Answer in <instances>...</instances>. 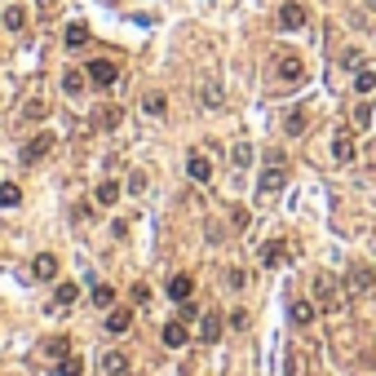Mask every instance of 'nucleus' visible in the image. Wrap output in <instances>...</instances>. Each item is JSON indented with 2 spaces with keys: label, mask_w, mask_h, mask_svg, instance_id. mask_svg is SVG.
<instances>
[{
  "label": "nucleus",
  "mask_w": 376,
  "mask_h": 376,
  "mask_svg": "<svg viewBox=\"0 0 376 376\" xmlns=\"http://www.w3.org/2000/svg\"><path fill=\"white\" fill-rule=\"evenodd\" d=\"M345 293H350V288H345L336 275H327V270H323V275H314V301H319L327 314L345 310Z\"/></svg>",
  "instance_id": "1"
},
{
  "label": "nucleus",
  "mask_w": 376,
  "mask_h": 376,
  "mask_svg": "<svg viewBox=\"0 0 376 376\" xmlns=\"http://www.w3.org/2000/svg\"><path fill=\"white\" fill-rule=\"evenodd\" d=\"M275 76L284 80V84H301V80H306V63H301L297 54H279V63H275Z\"/></svg>",
  "instance_id": "2"
},
{
  "label": "nucleus",
  "mask_w": 376,
  "mask_h": 376,
  "mask_svg": "<svg viewBox=\"0 0 376 376\" xmlns=\"http://www.w3.org/2000/svg\"><path fill=\"white\" fill-rule=\"evenodd\" d=\"M54 142H58V138H54L49 129H44V133H35V138L27 142V147H22V164H40L44 155L54 151Z\"/></svg>",
  "instance_id": "3"
},
{
  "label": "nucleus",
  "mask_w": 376,
  "mask_h": 376,
  "mask_svg": "<svg viewBox=\"0 0 376 376\" xmlns=\"http://www.w3.org/2000/svg\"><path fill=\"white\" fill-rule=\"evenodd\" d=\"M345 288H350V293H359V297H372L376 293V279H372L368 265H350V270H345Z\"/></svg>",
  "instance_id": "4"
},
{
  "label": "nucleus",
  "mask_w": 376,
  "mask_h": 376,
  "mask_svg": "<svg viewBox=\"0 0 376 376\" xmlns=\"http://www.w3.org/2000/svg\"><path fill=\"white\" fill-rule=\"evenodd\" d=\"M84 71H89V80H93V84H102V89H111V84L120 80V67L111 63V58H93V63L84 67Z\"/></svg>",
  "instance_id": "5"
},
{
  "label": "nucleus",
  "mask_w": 376,
  "mask_h": 376,
  "mask_svg": "<svg viewBox=\"0 0 376 376\" xmlns=\"http://www.w3.org/2000/svg\"><path fill=\"white\" fill-rule=\"evenodd\" d=\"M279 27H284V31H301V27H306V5H297V0L279 5Z\"/></svg>",
  "instance_id": "6"
},
{
  "label": "nucleus",
  "mask_w": 376,
  "mask_h": 376,
  "mask_svg": "<svg viewBox=\"0 0 376 376\" xmlns=\"http://www.w3.org/2000/svg\"><path fill=\"white\" fill-rule=\"evenodd\" d=\"M284 186H288V173H284L279 164H270V168L261 173V181H257V190H261V195H279Z\"/></svg>",
  "instance_id": "7"
},
{
  "label": "nucleus",
  "mask_w": 376,
  "mask_h": 376,
  "mask_svg": "<svg viewBox=\"0 0 376 376\" xmlns=\"http://www.w3.org/2000/svg\"><path fill=\"white\" fill-rule=\"evenodd\" d=\"M31 279H40V284H54L58 279V257L54 252H40V257L31 261Z\"/></svg>",
  "instance_id": "8"
},
{
  "label": "nucleus",
  "mask_w": 376,
  "mask_h": 376,
  "mask_svg": "<svg viewBox=\"0 0 376 376\" xmlns=\"http://www.w3.org/2000/svg\"><path fill=\"white\" fill-rule=\"evenodd\" d=\"M354 93L359 98H372L376 93V67H354Z\"/></svg>",
  "instance_id": "9"
},
{
  "label": "nucleus",
  "mask_w": 376,
  "mask_h": 376,
  "mask_svg": "<svg viewBox=\"0 0 376 376\" xmlns=\"http://www.w3.org/2000/svg\"><path fill=\"white\" fill-rule=\"evenodd\" d=\"M186 173H190V181H213V164H209V155H190L186 160Z\"/></svg>",
  "instance_id": "10"
},
{
  "label": "nucleus",
  "mask_w": 376,
  "mask_h": 376,
  "mask_svg": "<svg viewBox=\"0 0 376 376\" xmlns=\"http://www.w3.org/2000/svg\"><path fill=\"white\" fill-rule=\"evenodd\" d=\"M319 319V301H293V323L297 327H310Z\"/></svg>",
  "instance_id": "11"
},
{
  "label": "nucleus",
  "mask_w": 376,
  "mask_h": 376,
  "mask_svg": "<svg viewBox=\"0 0 376 376\" xmlns=\"http://www.w3.org/2000/svg\"><path fill=\"white\" fill-rule=\"evenodd\" d=\"M129 327H133V310L129 306H115L111 314H106V332L120 336V332H129Z\"/></svg>",
  "instance_id": "12"
},
{
  "label": "nucleus",
  "mask_w": 376,
  "mask_h": 376,
  "mask_svg": "<svg viewBox=\"0 0 376 376\" xmlns=\"http://www.w3.org/2000/svg\"><path fill=\"white\" fill-rule=\"evenodd\" d=\"M199 341H222V314L217 310H209L199 319Z\"/></svg>",
  "instance_id": "13"
},
{
  "label": "nucleus",
  "mask_w": 376,
  "mask_h": 376,
  "mask_svg": "<svg viewBox=\"0 0 376 376\" xmlns=\"http://www.w3.org/2000/svg\"><path fill=\"white\" fill-rule=\"evenodd\" d=\"M190 293H195V279H190V275H173V279H168V297H173V301H190Z\"/></svg>",
  "instance_id": "14"
},
{
  "label": "nucleus",
  "mask_w": 376,
  "mask_h": 376,
  "mask_svg": "<svg viewBox=\"0 0 376 376\" xmlns=\"http://www.w3.org/2000/svg\"><path fill=\"white\" fill-rule=\"evenodd\" d=\"M186 341H190V332H186V323H181V319L177 323H164V345L168 350H181Z\"/></svg>",
  "instance_id": "15"
},
{
  "label": "nucleus",
  "mask_w": 376,
  "mask_h": 376,
  "mask_svg": "<svg viewBox=\"0 0 376 376\" xmlns=\"http://www.w3.org/2000/svg\"><path fill=\"white\" fill-rule=\"evenodd\" d=\"M102 372H106V376H124V372H129V354L106 350V354H102Z\"/></svg>",
  "instance_id": "16"
},
{
  "label": "nucleus",
  "mask_w": 376,
  "mask_h": 376,
  "mask_svg": "<svg viewBox=\"0 0 376 376\" xmlns=\"http://www.w3.org/2000/svg\"><path fill=\"white\" fill-rule=\"evenodd\" d=\"M332 155L341 164H354V138H350V133H336V142H332Z\"/></svg>",
  "instance_id": "17"
},
{
  "label": "nucleus",
  "mask_w": 376,
  "mask_h": 376,
  "mask_svg": "<svg viewBox=\"0 0 376 376\" xmlns=\"http://www.w3.org/2000/svg\"><path fill=\"white\" fill-rule=\"evenodd\" d=\"M54 376H84V359L80 354H67L54 363Z\"/></svg>",
  "instance_id": "18"
},
{
  "label": "nucleus",
  "mask_w": 376,
  "mask_h": 376,
  "mask_svg": "<svg viewBox=\"0 0 376 376\" xmlns=\"http://www.w3.org/2000/svg\"><path fill=\"white\" fill-rule=\"evenodd\" d=\"M284 252H288L284 239H270V244L261 248V265H279V261H284Z\"/></svg>",
  "instance_id": "19"
},
{
  "label": "nucleus",
  "mask_w": 376,
  "mask_h": 376,
  "mask_svg": "<svg viewBox=\"0 0 376 376\" xmlns=\"http://www.w3.org/2000/svg\"><path fill=\"white\" fill-rule=\"evenodd\" d=\"M76 297H80V288L71 284V279H63V284H58V293H54V306H76Z\"/></svg>",
  "instance_id": "20"
},
{
  "label": "nucleus",
  "mask_w": 376,
  "mask_h": 376,
  "mask_svg": "<svg viewBox=\"0 0 376 376\" xmlns=\"http://www.w3.org/2000/svg\"><path fill=\"white\" fill-rule=\"evenodd\" d=\"M18 204H22V190L14 181H0V209H18Z\"/></svg>",
  "instance_id": "21"
},
{
  "label": "nucleus",
  "mask_w": 376,
  "mask_h": 376,
  "mask_svg": "<svg viewBox=\"0 0 376 376\" xmlns=\"http://www.w3.org/2000/svg\"><path fill=\"white\" fill-rule=\"evenodd\" d=\"M98 204H102V209H115V204H120V181H102V186H98Z\"/></svg>",
  "instance_id": "22"
},
{
  "label": "nucleus",
  "mask_w": 376,
  "mask_h": 376,
  "mask_svg": "<svg viewBox=\"0 0 376 376\" xmlns=\"http://www.w3.org/2000/svg\"><path fill=\"white\" fill-rule=\"evenodd\" d=\"M44 354H49L54 363L71 354V336H54V341H44Z\"/></svg>",
  "instance_id": "23"
},
{
  "label": "nucleus",
  "mask_w": 376,
  "mask_h": 376,
  "mask_svg": "<svg viewBox=\"0 0 376 376\" xmlns=\"http://www.w3.org/2000/svg\"><path fill=\"white\" fill-rule=\"evenodd\" d=\"M67 44H71V49H84V44H89V27H84V22H71V27H67Z\"/></svg>",
  "instance_id": "24"
},
{
  "label": "nucleus",
  "mask_w": 376,
  "mask_h": 376,
  "mask_svg": "<svg viewBox=\"0 0 376 376\" xmlns=\"http://www.w3.org/2000/svg\"><path fill=\"white\" fill-rule=\"evenodd\" d=\"M5 27H9V31H22V27H27V9H22V5H9V9H5Z\"/></svg>",
  "instance_id": "25"
},
{
  "label": "nucleus",
  "mask_w": 376,
  "mask_h": 376,
  "mask_svg": "<svg viewBox=\"0 0 376 376\" xmlns=\"http://www.w3.org/2000/svg\"><path fill=\"white\" fill-rule=\"evenodd\" d=\"M142 111H147V115H164L168 98H164V93H147V98H142Z\"/></svg>",
  "instance_id": "26"
},
{
  "label": "nucleus",
  "mask_w": 376,
  "mask_h": 376,
  "mask_svg": "<svg viewBox=\"0 0 376 376\" xmlns=\"http://www.w3.org/2000/svg\"><path fill=\"white\" fill-rule=\"evenodd\" d=\"M120 120H124V111H120V106H106V111H98V115H93V124L111 129V124H120Z\"/></svg>",
  "instance_id": "27"
},
{
  "label": "nucleus",
  "mask_w": 376,
  "mask_h": 376,
  "mask_svg": "<svg viewBox=\"0 0 376 376\" xmlns=\"http://www.w3.org/2000/svg\"><path fill=\"white\" fill-rule=\"evenodd\" d=\"M84 80H89V71H67V76H63V89H67V93H80Z\"/></svg>",
  "instance_id": "28"
},
{
  "label": "nucleus",
  "mask_w": 376,
  "mask_h": 376,
  "mask_svg": "<svg viewBox=\"0 0 376 376\" xmlns=\"http://www.w3.org/2000/svg\"><path fill=\"white\" fill-rule=\"evenodd\" d=\"M306 133V111H293L288 115V138H301Z\"/></svg>",
  "instance_id": "29"
},
{
  "label": "nucleus",
  "mask_w": 376,
  "mask_h": 376,
  "mask_svg": "<svg viewBox=\"0 0 376 376\" xmlns=\"http://www.w3.org/2000/svg\"><path fill=\"white\" fill-rule=\"evenodd\" d=\"M93 301H98V306H111V301H115V288L98 284V288H93Z\"/></svg>",
  "instance_id": "30"
},
{
  "label": "nucleus",
  "mask_w": 376,
  "mask_h": 376,
  "mask_svg": "<svg viewBox=\"0 0 376 376\" xmlns=\"http://www.w3.org/2000/svg\"><path fill=\"white\" fill-rule=\"evenodd\" d=\"M177 306H181V323H195V319H204V314H199V306H190V301H177Z\"/></svg>",
  "instance_id": "31"
},
{
  "label": "nucleus",
  "mask_w": 376,
  "mask_h": 376,
  "mask_svg": "<svg viewBox=\"0 0 376 376\" xmlns=\"http://www.w3.org/2000/svg\"><path fill=\"white\" fill-rule=\"evenodd\" d=\"M288 376H306V359L301 354H288Z\"/></svg>",
  "instance_id": "32"
},
{
  "label": "nucleus",
  "mask_w": 376,
  "mask_h": 376,
  "mask_svg": "<svg viewBox=\"0 0 376 376\" xmlns=\"http://www.w3.org/2000/svg\"><path fill=\"white\" fill-rule=\"evenodd\" d=\"M235 164H239V168L252 164V147H248V142H239V147H235Z\"/></svg>",
  "instance_id": "33"
},
{
  "label": "nucleus",
  "mask_w": 376,
  "mask_h": 376,
  "mask_svg": "<svg viewBox=\"0 0 376 376\" xmlns=\"http://www.w3.org/2000/svg\"><path fill=\"white\" fill-rule=\"evenodd\" d=\"M226 284H230V288H244V284H248V275H244V270H239V265H235V270L226 275Z\"/></svg>",
  "instance_id": "34"
},
{
  "label": "nucleus",
  "mask_w": 376,
  "mask_h": 376,
  "mask_svg": "<svg viewBox=\"0 0 376 376\" xmlns=\"http://www.w3.org/2000/svg\"><path fill=\"white\" fill-rule=\"evenodd\" d=\"M44 115V102H27V120H40Z\"/></svg>",
  "instance_id": "35"
},
{
  "label": "nucleus",
  "mask_w": 376,
  "mask_h": 376,
  "mask_svg": "<svg viewBox=\"0 0 376 376\" xmlns=\"http://www.w3.org/2000/svg\"><path fill=\"white\" fill-rule=\"evenodd\" d=\"M363 5H368V9H376V0H363Z\"/></svg>",
  "instance_id": "36"
}]
</instances>
